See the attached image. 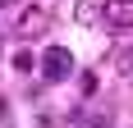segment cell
I'll list each match as a JSON object with an SVG mask.
<instances>
[{
	"label": "cell",
	"mask_w": 133,
	"mask_h": 128,
	"mask_svg": "<svg viewBox=\"0 0 133 128\" xmlns=\"http://www.w3.org/2000/svg\"><path fill=\"white\" fill-rule=\"evenodd\" d=\"M106 124H110L106 115H83V119H78V128H106Z\"/></svg>",
	"instance_id": "obj_7"
},
{
	"label": "cell",
	"mask_w": 133,
	"mask_h": 128,
	"mask_svg": "<svg viewBox=\"0 0 133 128\" xmlns=\"http://www.w3.org/2000/svg\"><path fill=\"white\" fill-rule=\"evenodd\" d=\"M74 18H78L83 27H92L96 18H101V5H96V0H78V5H74Z\"/></svg>",
	"instance_id": "obj_4"
},
{
	"label": "cell",
	"mask_w": 133,
	"mask_h": 128,
	"mask_svg": "<svg viewBox=\"0 0 133 128\" xmlns=\"http://www.w3.org/2000/svg\"><path fill=\"white\" fill-rule=\"evenodd\" d=\"M115 69H119V78H133V46H119V55H115Z\"/></svg>",
	"instance_id": "obj_5"
},
{
	"label": "cell",
	"mask_w": 133,
	"mask_h": 128,
	"mask_svg": "<svg viewBox=\"0 0 133 128\" xmlns=\"http://www.w3.org/2000/svg\"><path fill=\"white\" fill-rule=\"evenodd\" d=\"M41 32H51V9L46 5H28V9H18V18H14V37H41Z\"/></svg>",
	"instance_id": "obj_1"
},
{
	"label": "cell",
	"mask_w": 133,
	"mask_h": 128,
	"mask_svg": "<svg viewBox=\"0 0 133 128\" xmlns=\"http://www.w3.org/2000/svg\"><path fill=\"white\" fill-rule=\"evenodd\" d=\"M101 18H106L115 32H129L133 27V0H106V5H101Z\"/></svg>",
	"instance_id": "obj_3"
},
{
	"label": "cell",
	"mask_w": 133,
	"mask_h": 128,
	"mask_svg": "<svg viewBox=\"0 0 133 128\" xmlns=\"http://www.w3.org/2000/svg\"><path fill=\"white\" fill-rule=\"evenodd\" d=\"M0 5H9V0H0Z\"/></svg>",
	"instance_id": "obj_10"
},
{
	"label": "cell",
	"mask_w": 133,
	"mask_h": 128,
	"mask_svg": "<svg viewBox=\"0 0 133 128\" xmlns=\"http://www.w3.org/2000/svg\"><path fill=\"white\" fill-rule=\"evenodd\" d=\"M78 87H83V96H92V91H96V73H83V78H78Z\"/></svg>",
	"instance_id": "obj_8"
},
{
	"label": "cell",
	"mask_w": 133,
	"mask_h": 128,
	"mask_svg": "<svg viewBox=\"0 0 133 128\" xmlns=\"http://www.w3.org/2000/svg\"><path fill=\"white\" fill-rule=\"evenodd\" d=\"M41 73L51 78V82H64V78L74 73V55H69L64 46H46V55H41Z\"/></svg>",
	"instance_id": "obj_2"
},
{
	"label": "cell",
	"mask_w": 133,
	"mask_h": 128,
	"mask_svg": "<svg viewBox=\"0 0 133 128\" xmlns=\"http://www.w3.org/2000/svg\"><path fill=\"white\" fill-rule=\"evenodd\" d=\"M0 115H5V96H0Z\"/></svg>",
	"instance_id": "obj_9"
},
{
	"label": "cell",
	"mask_w": 133,
	"mask_h": 128,
	"mask_svg": "<svg viewBox=\"0 0 133 128\" xmlns=\"http://www.w3.org/2000/svg\"><path fill=\"white\" fill-rule=\"evenodd\" d=\"M28 69H32V55H28V51H14V73H28Z\"/></svg>",
	"instance_id": "obj_6"
}]
</instances>
